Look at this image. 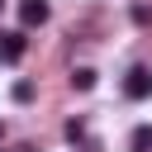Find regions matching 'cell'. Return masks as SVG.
I'll use <instances>...</instances> for the list:
<instances>
[{"label":"cell","mask_w":152,"mask_h":152,"mask_svg":"<svg viewBox=\"0 0 152 152\" xmlns=\"http://www.w3.org/2000/svg\"><path fill=\"white\" fill-rule=\"evenodd\" d=\"M10 95H14V104H28V100L38 95V86H33V81H14V90H10Z\"/></svg>","instance_id":"cell-6"},{"label":"cell","mask_w":152,"mask_h":152,"mask_svg":"<svg viewBox=\"0 0 152 152\" xmlns=\"http://www.w3.org/2000/svg\"><path fill=\"white\" fill-rule=\"evenodd\" d=\"M48 14H52L48 0H19V24H24V28H43Z\"/></svg>","instance_id":"cell-2"},{"label":"cell","mask_w":152,"mask_h":152,"mask_svg":"<svg viewBox=\"0 0 152 152\" xmlns=\"http://www.w3.org/2000/svg\"><path fill=\"white\" fill-rule=\"evenodd\" d=\"M0 142H5V124H0Z\"/></svg>","instance_id":"cell-9"},{"label":"cell","mask_w":152,"mask_h":152,"mask_svg":"<svg viewBox=\"0 0 152 152\" xmlns=\"http://www.w3.org/2000/svg\"><path fill=\"white\" fill-rule=\"evenodd\" d=\"M128 147H133V152H147V147H152V128H147V124H138V128L128 133Z\"/></svg>","instance_id":"cell-4"},{"label":"cell","mask_w":152,"mask_h":152,"mask_svg":"<svg viewBox=\"0 0 152 152\" xmlns=\"http://www.w3.org/2000/svg\"><path fill=\"white\" fill-rule=\"evenodd\" d=\"M0 10H5V0H0Z\"/></svg>","instance_id":"cell-10"},{"label":"cell","mask_w":152,"mask_h":152,"mask_svg":"<svg viewBox=\"0 0 152 152\" xmlns=\"http://www.w3.org/2000/svg\"><path fill=\"white\" fill-rule=\"evenodd\" d=\"M124 95L128 100H152V66H133L124 76Z\"/></svg>","instance_id":"cell-1"},{"label":"cell","mask_w":152,"mask_h":152,"mask_svg":"<svg viewBox=\"0 0 152 152\" xmlns=\"http://www.w3.org/2000/svg\"><path fill=\"white\" fill-rule=\"evenodd\" d=\"M71 86L76 90H95V66H76L71 71Z\"/></svg>","instance_id":"cell-5"},{"label":"cell","mask_w":152,"mask_h":152,"mask_svg":"<svg viewBox=\"0 0 152 152\" xmlns=\"http://www.w3.org/2000/svg\"><path fill=\"white\" fill-rule=\"evenodd\" d=\"M24 48H28V33H24V28H19V33H0V62H19Z\"/></svg>","instance_id":"cell-3"},{"label":"cell","mask_w":152,"mask_h":152,"mask_svg":"<svg viewBox=\"0 0 152 152\" xmlns=\"http://www.w3.org/2000/svg\"><path fill=\"white\" fill-rule=\"evenodd\" d=\"M62 133H66V142H86V124H81V119H66Z\"/></svg>","instance_id":"cell-7"},{"label":"cell","mask_w":152,"mask_h":152,"mask_svg":"<svg viewBox=\"0 0 152 152\" xmlns=\"http://www.w3.org/2000/svg\"><path fill=\"white\" fill-rule=\"evenodd\" d=\"M128 19H133L138 28H147V24H152V5H133V10H128Z\"/></svg>","instance_id":"cell-8"}]
</instances>
